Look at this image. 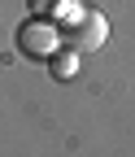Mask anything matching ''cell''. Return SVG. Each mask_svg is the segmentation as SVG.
<instances>
[{"label": "cell", "instance_id": "obj_1", "mask_svg": "<svg viewBox=\"0 0 135 157\" xmlns=\"http://www.w3.org/2000/svg\"><path fill=\"white\" fill-rule=\"evenodd\" d=\"M57 44H61V26H52L48 17H26V22L17 26V52H26L31 61L52 57Z\"/></svg>", "mask_w": 135, "mask_h": 157}, {"label": "cell", "instance_id": "obj_2", "mask_svg": "<svg viewBox=\"0 0 135 157\" xmlns=\"http://www.w3.org/2000/svg\"><path fill=\"white\" fill-rule=\"evenodd\" d=\"M105 35H109L105 17H100V13H92V9H83V13H74L70 22L61 26V44L74 48V52H92V48H100V44H105Z\"/></svg>", "mask_w": 135, "mask_h": 157}, {"label": "cell", "instance_id": "obj_3", "mask_svg": "<svg viewBox=\"0 0 135 157\" xmlns=\"http://www.w3.org/2000/svg\"><path fill=\"white\" fill-rule=\"evenodd\" d=\"M52 78H74V74H79V52H74V48H66V52H52Z\"/></svg>", "mask_w": 135, "mask_h": 157}, {"label": "cell", "instance_id": "obj_4", "mask_svg": "<svg viewBox=\"0 0 135 157\" xmlns=\"http://www.w3.org/2000/svg\"><path fill=\"white\" fill-rule=\"evenodd\" d=\"M66 5H70V0H26V9H31L35 17H52V13H66Z\"/></svg>", "mask_w": 135, "mask_h": 157}]
</instances>
